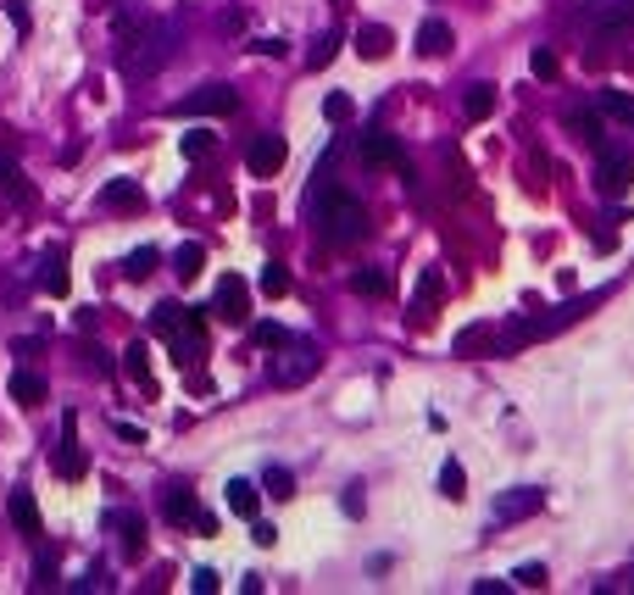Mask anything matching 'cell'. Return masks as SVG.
<instances>
[{"label": "cell", "instance_id": "7dc6e473", "mask_svg": "<svg viewBox=\"0 0 634 595\" xmlns=\"http://www.w3.org/2000/svg\"><path fill=\"white\" fill-rule=\"evenodd\" d=\"M117 435H123L128 445H145V428H133V423H117Z\"/></svg>", "mask_w": 634, "mask_h": 595}, {"label": "cell", "instance_id": "2e32d148", "mask_svg": "<svg viewBox=\"0 0 634 595\" xmlns=\"http://www.w3.org/2000/svg\"><path fill=\"white\" fill-rule=\"evenodd\" d=\"M595 112L607 117V123L634 128V95H629V89H595Z\"/></svg>", "mask_w": 634, "mask_h": 595}, {"label": "cell", "instance_id": "f546056e", "mask_svg": "<svg viewBox=\"0 0 634 595\" xmlns=\"http://www.w3.org/2000/svg\"><path fill=\"white\" fill-rule=\"evenodd\" d=\"M262 295H267V301H284V295H289V268H284V261H267V268H262Z\"/></svg>", "mask_w": 634, "mask_h": 595}, {"label": "cell", "instance_id": "30bf717a", "mask_svg": "<svg viewBox=\"0 0 634 595\" xmlns=\"http://www.w3.org/2000/svg\"><path fill=\"white\" fill-rule=\"evenodd\" d=\"M67 289H73V273H67V251L51 245L40 256V295H51V301H67Z\"/></svg>", "mask_w": 634, "mask_h": 595}, {"label": "cell", "instance_id": "7c38bea8", "mask_svg": "<svg viewBox=\"0 0 634 595\" xmlns=\"http://www.w3.org/2000/svg\"><path fill=\"white\" fill-rule=\"evenodd\" d=\"M629 184H634V156H623V151L612 156L607 151V156H601V168H595V189L601 195H623Z\"/></svg>", "mask_w": 634, "mask_h": 595}, {"label": "cell", "instance_id": "74e56055", "mask_svg": "<svg viewBox=\"0 0 634 595\" xmlns=\"http://www.w3.org/2000/svg\"><path fill=\"white\" fill-rule=\"evenodd\" d=\"M567 123H574V128H579V140L601 145V123H607V117H601V112H574V117H567Z\"/></svg>", "mask_w": 634, "mask_h": 595}, {"label": "cell", "instance_id": "9c48e42d", "mask_svg": "<svg viewBox=\"0 0 634 595\" xmlns=\"http://www.w3.org/2000/svg\"><path fill=\"white\" fill-rule=\"evenodd\" d=\"M207 312H217L223 323H245L251 317V289H245V279H217V295H212V307Z\"/></svg>", "mask_w": 634, "mask_h": 595}, {"label": "cell", "instance_id": "7a4b0ae2", "mask_svg": "<svg viewBox=\"0 0 634 595\" xmlns=\"http://www.w3.org/2000/svg\"><path fill=\"white\" fill-rule=\"evenodd\" d=\"M151 23H156V17H151L145 6H128V0H117V6H112V40H117V45H112V56H117V68L145 45Z\"/></svg>", "mask_w": 634, "mask_h": 595}, {"label": "cell", "instance_id": "ffe728a7", "mask_svg": "<svg viewBox=\"0 0 634 595\" xmlns=\"http://www.w3.org/2000/svg\"><path fill=\"white\" fill-rule=\"evenodd\" d=\"M540 507H546V495H540V490H528V484H523V490H507V495L495 501V512H501V517H528V512H540Z\"/></svg>", "mask_w": 634, "mask_h": 595}, {"label": "cell", "instance_id": "ee69618b", "mask_svg": "<svg viewBox=\"0 0 634 595\" xmlns=\"http://www.w3.org/2000/svg\"><path fill=\"white\" fill-rule=\"evenodd\" d=\"M507 590H518V584L512 579H479L473 584V595H507Z\"/></svg>", "mask_w": 634, "mask_h": 595}, {"label": "cell", "instance_id": "bcb514c9", "mask_svg": "<svg viewBox=\"0 0 634 595\" xmlns=\"http://www.w3.org/2000/svg\"><path fill=\"white\" fill-rule=\"evenodd\" d=\"M223 34H245V12H223Z\"/></svg>", "mask_w": 634, "mask_h": 595}, {"label": "cell", "instance_id": "484cf974", "mask_svg": "<svg viewBox=\"0 0 634 595\" xmlns=\"http://www.w3.org/2000/svg\"><path fill=\"white\" fill-rule=\"evenodd\" d=\"M256 507H262L256 484H251V479H228V512H240V517H256Z\"/></svg>", "mask_w": 634, "mask_h": 595}, {"label": "cell", "instance_id": "7bdbcfd3", "mask_svg": "<svg viewBox=\"0 0 634 595\" xmlns=\"http://www.w3.org/2000/svg\"><path fill=\"white\" fill-rule=\"evenodd\" d=\"M251 540H256V545H273V540H279V528H273V523H262V517H251Z\"/></svg>", "mask_w": 634, "mask_h": 595}, {"label": "cell", "instance_id": "4fadbf2b", "mask_svg": "<svg viewBox=\"0 0 634 595\" xmlns=\"http://www.w3.org/2000/svg\"><path fill=\"white\" fill-rule=\"evenodd\" d=\"M100 206H106V212H140V206H145L140 178H106V189H100Z\"/></svg>", "mask_w": 634, "mask_h": 595}, {"label": "cell", "instance_id": "277c9868", "mask_svg": "<svg viewBox=\"0 0 634 595\" xmlns=\"http://www.w3.org/2000/svg\"><path fill=\"white\" fill-rule=\"evenodd\" d=\"M595 301H601V295H584V301L562 307V312H551V317H534V323H512V328H507V351H512V345H528V340H546V334H556L562 323L584 317V307H595Z\"/></svg>", "mask_w": 634, "mask_h": 595}, {"label": "cell", "instance_id": "ab89813d", "mask_svg": "<svg viewBox=\"0 0 634 595\" xmlns=\"http://www.w3.org/2000/svg\"><path fill=\"white\" fill-rule=\"evenodd\" d=\"M512 584H518V590H540V584H546V562H523V568L512 573Z\"/></svg>", "mask_w": 634, "mask_h": 595}, {"label": "cell", "instance_id": "6da1fadb", "mask_svg": "<svg viewBox=\"0 0 634 595\" xmlns=\"http://www.w3.org/2000/svg\"><path fill=\"white\" fill-rule=\"evenodd\" d=\"M312 212H317V228L328 245H356L367 240V206L356 201L351 189H317L312 195Z\"/></svg>", "mask_w": 634, "mask_h": 595}, {"label": "cell", "instance_id": "5b68a950", "mask_svg": "<svg viewBox=\"0 0 634 595\" xmlns=\"http://www.w3.org/2000/svg\"><path fill=\"white\" fill-rule=\"evenodd\" d=\"M317 368H323V362H317V351H312L307 340H289V345L279 351V362H273V384L295 389V384H307Z\"/></svg>", "mask_w": 634, "mask_h": 595}, {"label": "cell", "instance_id": "e575fe53", "mask_svg": "<svg viewBox=\"0 0 634 595\" xmlns=\"http://www.w3.org/2000/svg\"><path fill=\"white\" fill-rule=\"evenodd\" d=\"M262 490L273 495V501H289V495H295V479H289L284 468H267V473H262Z\"/></svg>", "mask_w": 634, "mask_h": 595}, {"label": "cell", "instance_id": "8d00e7d4", "mask_svg": "<svg viewBox=\"0 0 634 595\" xmlns=\"http://www.w3.org/2000/svg\"><path fill=\"white\" fill-rule=\"evenodd\" d=\"M33 584H40V590L56 584V551L51 545H40V556H33Z\"/></svg>", "mask_w": 634, "mask_h": 595}, {"label": "cell", "instance_id": "f35d334b", "mask_svg": "<svg viewBox=\"0 0 634 595\" xmlns=\"http://www.w3.org/2000/svg\"><path fill=\"white\" fill-rule=\"evenodd\" d=\"M351 112H356V101H351V95H340V89L323 101V117H328V123H351Z\"/></svg>", "mask_w": 634, "mask_h": 595}, {"label": "cell", "instance_id": "ba28073f", "mask_svg": "<svg viewBox=\"0 0 634 595\" xmlns=\"http://www.w3.org/2000/svg\"><path fill=\"white\" fill-rule=\"evenodd\" d=\"M284 156H289L284 134H256V140L245 145V168H251L256 178H273V173L284 168Z\"/></svg>", "mask_w": 634, "mask_h": 595}, {"label": "cell", "instance_id": "8fae6325", "mask_svg": "<svg viewBox=\"0 0 634 595\" xmlns=\"http://www.w3.org/2000/svg\"><path fill=\"white\" fill-rule=\"evenodd\" d=\"M51 473H61V479H84V473H89V456H84L78 440H73V417H67V435H61L56 451H51Z\"/></svg>", "mask_w": 634, "mask_h": 595}, {"label": "cell", "instance_id": "ac0fdd59", "mask_svg": "<svg viewBox=\"0 0 634 595\" xmlns=\"http://www.w3.org/2000/svg\"><path fill=\"white\" fill-rule=\"evenodd\" d=\"M123 373L133 379V384H140L145 395H151V401H156V379H151V351L140 345V340H133L128 351H123Z\"/></svg>", "mask_w": 634, "mask_h": 595}, {"label": "cell", "instance_id": "52a82bcc", "mask_svg": "<svg viewBox=\"0 0 634 595\" xmlns=\"http://www.w3.org/2000/svg\"><path fill=\"white\" fill-rule=\"evenodd\" d=\"M362 161L367 168H400L407 173V151H400V140L390 134V128H367L362 134Z\"/></svg>", "mask_w": 634, "mask_h": 595}, {"label": "cell", "instance_id": "d6986e66", "mask_svg": "<svg viewBox=\"0 0 634 595\" xmlns=\"http://www.w3.org/2000/svg\"><path fill=\"white\" fill-rule=\"evenodd\" d=\"M161 517H167V523H179V528H195V517H200V507H195V490H167Z\"/></svg>", "mask_w": 634, "mask_h": 595}, {"label": "cell", "instance_id": "60d3db41", "mask_svg": "<svg viewBox=\"0 0 634 595\" xmlns=\"http://www.w3.org/2000/svg\"><path fill=\"white\" fill-rule=\"evenodd\" d=\"M479 345H484V328H462V334H456V356L479 351Z\"/></svg>", "mask_w": 634, "mask_h": 595}, {"label": "cell", "instance_id": "836d02e7", "mask_svg": "<svg viewBox=\"0 0 634 595\" xmlns=\"http://www.w3.org/2000/svg\"><path fill=\"white\" fill-rule=\"evenodd\" d=\"M428 307H440V279H434V273H423V284H418V301H412V317L423 323V317H428Z\"/></svg>", "mask_w": 634, "mask_h": 595}, {"label": "cell", "instance_id": "cb8c5ba5", "mask_svg": "<svg viewBox=\"0 0 634 595\" xmlns=\"http://www.w3.org/2000/svg\"><path fill=\"white\" fill-rule=\"evenodd\" d=\"M161 268V251L156 245H140V251H128V261H123V279H133V284H140V279H151Z\"/></svg>", "mask_w": 634, "mask_h": 595}, {"label": "cell", "instance_id": "7402d4cb", "mask_svg": "<svg viewBox=\"0 0 634 595\" xmlns=\"http://www.w3.org/2000/svg\"><path fill=\"white\" fill-rule=\"evenodd\" d=\"M446 50H451V23L428 17V23L418 28V56H446Z\"/></svg>", "mask_w": 634, "mask_h": 595}, {"label": "cell", "instance_id": "4316f807", "mask_svg": "<svg viewBox=\"0 0 634 595\" xmlns=\"http://www.w3.org/2000/svg\"><path fill=\"white\" fill-rule=\"evenodd\" d=\"M340 45H345V34H340V28L317 34V40H312V50H307V68H312V73H317V68H328V61L340 56Z\"/></svg>", "mask_w": 634, "mask_h": 595}, {"label": "cell", "instance_id": "1f68e13d", "mask_svg": "<svg viewBox=\"0 0 634 595\" xmlns=\"http://www.w3.org/2000/svg\"><path fill=\"white\" fill-rule=\"evenodd\" d=\"M440 495H446V501H462V495H467V473H462V462H456V456L440 468Z\"/></svg>", "mask_w": 634, "mask_h": 595}, {"label": "cell", "instance_id": "d4e9b609", "mask_svg": "<svg viewBox=\"0 0 634 595\" xmlns=\"http://www.w3.org/2000/svg\"><path fill=\"white\" fill-rule=\"evenodd\" d=\"M528 73L540 78V84H556V78H562V56H556L551 45H534V50H528Z\"/></svg>", "mask_w": 634, "mask_h": 595}, {"label": "cell", "instance_id": "9a60e30c", "mask_svg": "<svg viewBox=\"0 0 634 595\" xmlns=\"http://www.w3.org/2000/svg\"><path fill=\"white\" fill-rule=\"evenodd\" d=\"M390 45H395V34H390L384 23H362V28H356V56H362V61H384Z\"/></svg>", "mask_w": 634, "mask_h": 595}, {"label": "cell", "instance_id": "d6a6232c", "mask_svg": "<svg viewBox=\"0 0 634 595\" xmlns=\"http://www.w3.org/2000/svg\"><path fill=\"white\" fill-rule=\"evenodd\" d=\"M200 268H207V251H200V245H179V251H173V273H179V279H195Z\"/></svg>", "mask_w": 634, "mask_h": 595}, {"label": "cell", "instance_id": "f1b7e54d", "mask_svg": "<svg viewBox=\"0 0 634 595\" xmlns=\"http://www.w3.org/2000/svg\"><path fill=\"white\" fill-rule=\"evenodd\" d=\"M117 528H123V556H128V562H140V556H145V523L133 517V512H123V517H117Z\"/></svg>", "mask_w": 634, "mask_h": 595}, {"label": "cell", "instance_id": "83f0119b", "mask_svg": "<svg viewBox=\"0 0 634 595\" xmlns=\"http://www.w3.org/2000/svg\"><path fill=\"white\" fill-rule=\"evenodd\" d=\"M351 289L367 295V301H379V295H390V273L384 268H356L351 273Z\"/></svg>", "mask_w": 634, "mask_h": 595}, {"label": "cell", "instance_id": "f6af8a7d", "mask_svg": "<svg viewBox=\"0 0 634 595\" xmlns=\"http://www.w3.org/2000/svg\"><path fill=\"white\" fill-rule=\"evenodd\" d=\"M106 584H112V579H106V568H89V573L78 579V590H106Z\"/></svg>", "mask_w": 634, "mask_h": 595}, {"label": "cell", "instance_id": "5bb4252c", "mask_svg": "<svg viewBox=\"0 0 634 595\" xmlns=\"http://www.w3.org/2000/svg\"><path fill=\"white\" fill-rule=\"evenodd\" d=\"M6 389H12V401H17V407H28V412H33V407H45V395H51L45 373H33V368H17Z\"/></svg>", "mask_w": 634, "mask_h": 595}, {"label": "cell", "instance_id": "8992f818", "mask_svg": "<svg viewBox=\"0 0 634 595\" xmlns=\"http://www.w3.org/2000/svg\"><path fill=\"white\" fill-rule=\"evenodd\" d=\"M629 23H634V0H590V6H584V28L595 40L623 34Z\"/></svg>", "mask_w": 634, "mask_h": 595}, {"label": "cell", "instance_id": "603a6c76", "mask_svg": "<svg viewBox=\"0 0 634 595\" xmlns=\"http://www.w3.org/2000/svg\"><path fill=\"white\" fill-rule=\"evenodd\" d=\"M462 112H467V123H484L490 112H495V84H467V95H462Z\"/></svg>", "mask_w": 634, "mask_h": 595}, {"label": "cell", "instance_id": "d590c367", "mask_svg": "<svg viewBox=\"0 0 634 595\" xmlns=\"http://www.w3.org/2000/svg\"><path fill=\"white\" fill-rule=\"evenodd\" d=\"M251 334H256V345H267V351H284L295 334H289V328H279V323H256L251 328Z\"/></svg>", "mask_w": 634, "mask_h": 595}, {"label": "cell", "instance_id": "b9f144b4", "mask_svg": "<svg viewBox=\"0 0 634 595\" xmlns=\"http://www.w3.org/2000/svg\"><path fill=\"white\" fill-rule=\"evenodd\" d=\"M189 590H200V595H212V590H217V573H212V568H195V573H189Z\"/></svg>", "mask_w": 634, "mask_h": 595}, {"label": "cell", "instance_id": "4dcf8cb0", "mask_svg": "<svg viewBox=\"0 0 634 595\" xmlns=\"http://www.w3.org/2000/svg\"><path fill=\"white\" fill-rule=\"evenodd\" d=\"M179 151H184L189 161H207V156L217 151V134H207V128H189V134L179 140Z\"/></svg>", "mask_w": 634, "mask_h": 595}, {"label": "cell", "instance_id": "3957f363", "mask_svg": "<svg viewBox=\"0 0 634 595\" xmlns=\"http://www.w3.org/2000/svg\"><path fill=\"white\" fill-rule=\"evenodd\" d=\"M234 106H240V89L234 84H200L195 95L173 101V117H228Z\"/></svg>", "mask_w": 634, "mask_h": 595}, {"label": "cell", "instance_id": "e0dca14e", "mask_svg": "<svg viewBox=\"0 0 634 595\" xmlns=\"http://www.w3.org/2000/svg\"><path fill=\"white\" fill-rule=\"evenodd\" d=\"M6 512H12V523L23 528V535H28V540H40V528H45V523H40V501H33V495H28V490H12V501H6Z\"/></svg>", "mask_w": 634, "mask_h": 595}, {"label": "cell", "instance_id": "44dd1931", "mask_svg": "<svg viewBox=\"0 0 634 595\" xmlns=\"http://www.w3.org/2000/svg\"><path fill=\"white\" fill-rule=\"evenodd\" d=\"M189 317H195L189 307H179V301H161V307L151 312V334H161V340H173V334H179V328H184Z\"/></svg>", "mask_w": 634, "mask_h": 595}]
</instances>
